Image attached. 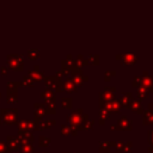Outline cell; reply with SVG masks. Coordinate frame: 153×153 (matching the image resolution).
Listing matches in <instances>:
<instances>
[{
	"instance_id": "f1b7e54d",
	"label": "cell",
	"mask_w": 153,
	"mask_h": 153,
	"mask_svg": "<svg viewBox=\"0 0 153 153\" xmlns=\"http://www.w3.org/2000/svg\"><path fill=\"white\" fill-rule=\"evenodd\" d=\"M50 137L48 136H44V135H41L39 136V146L41 147H48L50 145Z\"/></svg>"
},
{
	"instance_id": "44dd1931",
	"label": "cell",
	"mask_w": 153,
	"mask_h": 153,
	"mask_svg": "<svg viewBox=\"0 0 153 153\" xmlns=\"http://www.w3.org/2000/svg\"><path fill=\"white\" fill-rule=\"evenodd\" d=\"M72 81L74 82V85L78 87V86H82V84L85 81H88V76L85 75V74H81V75H72Z\"/></svg>"
},
{
	"instance_id": "816d5d0a",
	"label": "cell",
	"mask_w": 153,
	"mask_h": 153,
	"mask_svg": "<svg viewBox=\"0 0 153 153\" xmlns=\"http://www.w3.org/2000/svg\"><path fill=\"white\" fill-rule=\"evenodd\" d=\"M41 153H48V152H41Z\"/></svg>"
},
{
	"instance_id": "52a82bcc",
	"label": "cell",
	"mask_w": 153,
	"mask_h": 153,
	"mask_svg": "<svg viewBox=\"0 0 153 153\" xmlns=\"http://www.w3.org/2000/svg\"><path fill=\"white\" fill-rule=\"evenodd\" d=\"M117 130H131L133 126H131V121L127 117V116H121L120 120L117 121Z\"/></svg>"
},
{
	"instance_id": "5b68a950",
	"label": "cell",
	"mask_w": 153,
	"mask_h": 153,
	"mask_svg": "<svg viewBox=\"0 0 153 153\" xmlns=\"http://www.w3.org/2000/svg\"><path fill=\"white\" fill-rule=\"evenodd\" d=\"M7 61H8V65H10L11 68L17 69V71H22L23 69L24 62H23V59L20 57V55H8L7 56Z\"/></svg>"
},
{
	"instance_id": "8992f818",
	"label": "cell",
	"mask_w": 153,
	"mask_h": 153,
	"mask_svg": "<svg viewBox=\"0 0 153 153\" xmlns=\"http://www.w3.org/2000/svg\"><path fill=\"white\" fill-rule=\"evenodd\" d=\"M17 139H18L20 145L22 143H32L33 140H35V136H33V134H31V131H20V130H18Z\"/></svg>"
},
{
	"instance_id": "2e32d148",
	"label": "cell",
	"mask_w": 153,
	"mask_h": 153,
	"mask_svg": "<svg viewBox=\"0 0 153 153\" xmlns=\"http://www.w3.org/2000/svg\"><path fill=\"white\" fill-rule=\"evenodd\" d=\"M141 86L147 90V92H153V76H141Z\"/></svg>"
},
{
	"instance_id": "5bb4252c",
	"label": "cell",
	"mask_w": 153,
	"mask_h": 153,
	"mask_svg": "<svg viewBox=\"0 0 153 153\" xmlns=\"http://www.w3.org/2000/svg\"><path fill=\"white\" fill-rule=\"evenodd\" d=\"M111 118V112H109L104 106L99 108V118H98V123L100 126H104L105 121L110 120Z\"/></svg>"
},
{
	"instance_id": "83f0119b",
	"label": "cell",
	"mask_w": 153,
	"mask_h": 153,
	"mask_svg": "<svg viewBox=\"0 0 153 153\" xmlns=\"http://www.w3.org/2000/svg\"><path fill=\"white\" fill-rule=\"evenodd\" d=\"M147 90L145 88V87H142V86H140L139 88H137V92H136V96H137V98H139V100L141 102L142 99H146L147 98Z\"/></svg>"
},
{
	"instance_id": "e575fe53",
	"label": "cell",
	"mask_w": 153,
	"mask_h": 153,
	"mask_svg": "<svg viewBox=\"0 0 153 153\" xmlns=\"http://www.w3.org/2000/svg\"><path fill=\"white\" fill-rule=\"evenodd\" d=\"M116 75V71H105V73H104V80L105 81H110L111 80V78L112 76H115Z\"/></svg>"
},
{
	"instance_id": "c3c4849f",
	"label": "cell",
	"mask_w": 153,
	"mask_h": 153,
	"mask_svg": "<svg viewBox=\"0 0 153 153\" xmlns=\"http://www.w3.org/2000/svg\"><path fill=\"white\" fill-rule=\"evenodd\" d=\"M148 153H153V147L152 146L148 147Z\"/></svg>"
},
{
	"instance_id": "277c9868",
	"label": "cell",
	"mask_w": 153,
	"mask_h": 153,
	"mask_svg": "<svg viewBox=\"0 0 153 153\" xmlns=\"http://www.w3.org/2000/svg\"><path fill=\"white\" fill-rule=\"evenodd\" d=\"M0 114L2 115V122L6 124H14L17 122V114L18 110L17 109H1Z\"/></svg>"
},
{
	"instance_id": "4fadbf2b",
	"label": "cell",
	"mask_w": 153,
	"mask_h": 153,
	"mask_svg": "<svg viewBox=\"0 0 153 153\" xmlns=\"http://www.w3.org/2000/svg\"><path fill=\"white\" fill-rule=\"evenodd\" d=\"M120 103H121V106H124V108H129V104L130 102L133 100V93L131 92H123L120 97Z\"/></svg>"
},
{
	"instance_id": "7dc6e473",
	"label": "cell",
	"mask_w": 153,
	"mask_h": 153,
	"mask_svg": "<svg viewBox=\"0 0 153 153\" xmlns=\"http://www.w3.org/2000/svg\"><path fill=\"white\" fill-rule=\"evenodd\" d=\"M110 129L111 130H117V127L116 126H110Z\"/></svg>"
},
{
	"instance_id": "ffe728a7",
	"label": "cell",
	"mask_w": 153,
	"mask_h": 153,
	"mask_svg": "<svg viewBox=\"0 0 153 153\" xmlns=\"http://www.w3.org/2000/svg\"><path fill=\"white\" fill-rule=\"evenodd\" d=\"M74 65H75V60H74V57H73L72 54H68V55L66 56V59L61 61V66H62V68L71 69Z\"/></svg>"
},
{
	"instance_id": "7bdbcfd3",
	"label": "cell",
	"mask_w": 153,
	"mask_h": 153,
	"mask_svg": "<svg viewBox=\"0 0 153 153\" xmlns=\"http://www.w3.org/2000/svg\"><path fill=\"white\" fill-rule=\"evenodd\" d=\"M7 151H8V148H7L6 142L0 141V153H7Z\"/></svg>"
},
{
	"instance_id": "d590c367",
	"label": "cell",
	"mask_w": 153,
	"mask_h": 153,
	"mask_svg": "<svg viewBox=\"0 0 153 153\" xmlns=\"http://www.w3.org/2000/svg\"><path fill=\"white\" fill-rule=\"evenodd\" d=\"M131 86H133V87L139 88V87L141 86V76L135 75V76L133 78V80H131Z\"/></svg>"
},
{
	"instance_id": "ab89813d",
	"label": "cell",
	"mask_w": 153,
	"mask_h": 153,
	"mask_svg": "<svg viewBox=\"0 0 153 153\" xmlns=\"http://www.w3.org/2000/svg\"><path fill=\"white\" fill-rule=\"evenodd\" d=\"M61 134H62L63 136L71 135V134H69V126H67V124H62V126H61Z\"/></svg>"
},
{
	"instance_id": "8d00e7d4",
	"label": "cell",
	"mask_w": 153,
	"mask_h": 153,
	"mask_svg": "<svg viewBox=\"0 0 153 153\" xmlns=\"http://www.w3.org/2000/svg\"><path fill=\"white\" fill-rule=\"evenodd\" d=\"M114 148H115V152H117V153L123 152V149H124V142H123V141H117V142L115 143Z\"/></svg>"
},
{
	"instance_id": "d4e9b609",
	"label": "cell",
	"mask_w": 153,
	"mask_h": 153,
	"mask_svg": "<svg viewBox=\"0 0 153 153\" xmlns=\"http://www.w3.org/2000/svg\"><path fill=\"white\" fill-rule=\"evenodd\" d=\"M61 106L63 109H72V106H73L72 97H63V98H61Z\"/></svg>"
},
{
	"instance_id": "e0dca14e",
	"label": "cell",
	"mask_w": 153,
	"mask_h": 153,
	"mask_svg": "<svg viewBox=\"0 0 153 153\" xmlns=\"http://www.w3.org/2000/svg\"><path fill=\"white\" fill-rule=\"evenodd\" d=\"M99 153H109L111 147L115 146V141H99Z\"/></svg>"
},
{
	"instance_id": "9f6ffc18",
	"label": "cell",
	"mask_w": 153,
	"mask_h": 153,
	"mask_svg": "<svg viewBox=\"0 0 153 153\" xmlns=\"http://www.w3.org/2000/svg\"><path fill=\"white\" fill-rule=\"evenodd\" d=\"M33 153H35V152H33Z\"/></svg>"
},
{
	"instance_id": "1f68e13d",
	"label": "cell",
	"mask_w": 153,
	"mask_h": 153,
	"mask_svg": "<svg viewBox=\"0 0 153 153\" xmlns=\"http://www.w3.org/2000/svg\"><path fill=\"white\" fill-rule=\"evenodd\" d=\"M27 55L31 60H37L39 57V51H38V49H31L27 51Z\"/></svg>"
},
{
	"instance_id": "ac0fdd59",
	"label": "cell",
	"mask_w": 153,
	"mask_h": 153,
	"mask_svg": "<svg viewBox=\"0 0 153 153\" xmlns=\"http://www.w3.org/2000/svg\"><path fill=\"white\" fill-rule=\"evenodd\" d=\"M142 124L143 126H153V111L143 110V112H142Z\"/></svg>"
},
{
	"instance_id": "6da1fadb",
	"label": "cell",
	"mask_w": 153,
	"mask_h": 153,
	"mask_svg": "<svg viewBox=\"0 0 153 153\" xmlns=\"http://www.w3.org/2000/svg\"><path fill=\"white\" fill-rule=\"evenodd\" d=\"M115 92H116V87L111 86V87H105L102 92L98 93V98H99V108L104 106L105 103L115 99Z\"/></svg>"
},
{
	"instance_id": "484cf974",
	"label": "cell",
	"mask_w": 153,
	"mask_h": 153,
	"mask_svg": "<svg viewBox=\"0 0 153 153\" xmlns=\"http://www.w3.org/2000/svg\"><path fill=\"white\" fill-rule=\"evenodd\" d=\"M75 65H76L78 67L82 68V67L87 66V65H88V62H87L86 57H84V55H82V54H79V55L76 56V60H75Z\"/></svg>"
},
{
	"instance_id": "9c48e42d",
	"label": "cell",
	"mask_w": 153,
	"mask_h": 153,
	"mask_svg": "<svg viewBox=\"0 0 153 153\" xmlns=\"http://www.w3.org/2000/svg\"><path fill=\"white\" fill-rule=\"evenodd\" d=\"M104 108L109 111V112H115V114H118L120 111H121V103H120V100L118 99H112V100H110V102H108V103H105L104 104Z\"/></svg>"
},
{
	"instance_id": "4dcf8cb0",
	"label": "cell",
	"mask_w": 153,
	"mask_h": 153,
	"mask_svg": "<svg viewBox=\"0 0 153 153\" xmlns=\"http://www.w3.org/2000/svg\"><path fill=\"white\" fill-rule=\"evenodd\" d=\"M6 100L8 103H16L18 100V96H17V92H7V97H6Z\"/></svg>"
},
{
	"instance_id": "74e56055",
	"label": "cell",
	"mask_w": 153,
	"mask_h": 153,
	"mask_svg": "<svg viewBox=\"0 0 153 153\" xmlns=\"http://www.w3.org/2000/svg\"><path fill=\"white\" fill-rule=\"evenodd\" d=\"M93 126H94V121L93 120H87L86 123L82 127V130H91L93 128Z\"/></svg>"
},
{
	"instance_id": "4316f807",
	"label": "cell",
	"mask_w": 153,
	"mask_h": 153,
	"mask_svg": "<svg viewBox=\"0 0 153 153\" xmlns=\"http://www.w3.org/2000/svg\"><path fill=\"white\" fill-rule=\"evenodd\" d=\"M20 153H33V145L32 143H22L20 145Z\"/></svg>"
},
{
	"instance_id": "9a60e30c",
	"label": "cell",
	"mask_w": 153,
	"mask_h": 153,
	"mask_svg": "<svg viewBox=\"0 0 153 153\" xmlns=\"http://www.w3.org/2000/svg\"><path fill=\"white\" fill-rule=\"evenodd\" d=\"M6 145H7L8 151H13V152H14V151L18 149V147H19V141H18L17 136L10 135V136H7V139H6Z\"/></svg>"
},
{
	"instance_id": "603a6c76",
	"label": "cell",
	"mask_w": 153,
	"mask_h": 153,
	"mask_svg": "<svg viewBox=\"0 0 153 153\" xmlns=\"http://www.w3.org/2000/svg\"><path fill=\"white\" fill-rule=\"evenodd\" d=\"M23 86L22 81H8L7 82V92H17V88Z\"/></svg>"
},
{
	"instance_id": "681fc988",
	"label": "cell",
	"mask_w": 153,
	"mask_h": 153,
	"mask_svg": "<svg viewBox=\"0 0 153 153\" xmlns=\"http://www.w3.org/2000/svg\"><path fill=\"white\" fill-rule=\"evenodd\" d=\"M63 153H72V152H63Z\"/></svg>"
},
{
	"instance_id": "d6a6232c",
	"label": "cell",
	"mask_w": 153,
	"mask_h": 153,
	"mask_svg": "<svg viewBox=\"0 0 153 153\" xmlns=\"http://www.w3.org/2000/svg\"><path fill=\"white\" fill-rule=\"evenodd\" d=\"M44 110H45V114H55L56 112V108H55V104H44Z\"/></svg>"
},
{
	"instance_id": "f5cc1de1",
	"label": "cell",
	"mask_w": 153,
	"mask_h": 153,
	"mask_svg": "<svg viewBox=\"0 0 153 153\" xmlns=\"http://www.w3.org/2000/svg\"><path fill=\"white\" fill-rule=\"evenodd\" d=\"M109 153H115V152H111V151H110V152H109Z\"/></svg>"
},
{
	"instance_id": "8fae6325",
	"label": "cell",
	"mask_w": 153,
	"mask_h": 153,
	"mask_svg": "<svg viewBox=\"0 0 153 153\" xmlns=\"http://www.w3.org/2000/svg\"><path fill=\"white\" fill-rule=\"evenodd\" d=\"M27 75H29L33 81H39V80H42V79L44 78V73L39 69V66H38V65L33 66V69L29 71Z\"/></svg>"
},
{
	"instance_id": "ba28073f",
	"label": "cell",
	"mask_w": 153,
	"mask_h": 153,
	"mask_svg": "<svg viewBox=\"0 0 153 153\" xmlns=\"http://www.w3.org/2000/svg\"><path fill=\"white\" fill-rule=\"evenodd\" d=\"M35 128H36L35 121L22 120V121L18 122V129L20 131H31V130H35Z\"/></svg>"
},
{
	"instance_id": "3957f363",
	"label": "cell",
	"mask_w": 153,
	"mask_h": 153,
	"mask_svg": "<svg viewBox=\"0 0 153 153\" xmlns=\"http://www.w3.org/2000/svg\"><path fill=\"white\" fill-rule=\"evenodd\" d=\"M82 114H84L82 109L79 108V109H76V110H73L68 116H66V120L69 122V126H74V127H76V128L80 130Z\"/></svg>"
},
{
	"instance_id": "cb8c5ba5",
	"label": "cell",
	"mask_w": 153,
	"mask_h": 153,
	"mask_svg": "<svg viewBox=\"0 0 153 153\" xmlns=\"http://www.w3.org/2000/svg\"><path fill=\"white\" fill-rule=\"evenodd\" d=\"M88 65H92V66H98L99 65V55L98 54H90L87 57H86Z\"/></svg>"
},
{
	"instance_id": "7402d4cb",
	"label": "cell",
	"mask_w": 153,
	"mask_h": 153,
	"mask_svg": "<svg viewBox=\"0 0 153 153\" xmlns=\"http://www.w3.org/2000/svg\"><path fill=\"white\" fill-rule=\"evenodd\" d=\"M62 90L67 91V92H75L76 91V86L74 85V82L72 81V79H67L62 82Z\"/></svg>"
},
{
	"instance_id": "ee69618b",
	"label": "cell",
	"mask_w": 153,
	"mask_h": 153,
	"mask_svg": "<svg viewBox=\"0 0 153 153\" xmlns=\"http://www.w3.org/2000/svg\"><path fill=\"white\" fill-rule=\"evenodd\" d=\"M45 105H44V103H35L33 104V108H35V110L36 109H43Z\"/></svg>"
},
{
	"instance_id": "7c38bea8",
	"label": "cell",
	"mask_w": 153,
	"mask_h": 153,
	"mask_svg": "<svg viewBox=\"0 0 153 153\" xmlns=\"http://www.w3.org/2000/svg\"><path fill=\"white\" fill-rule=\"evenodd\" d=\"M41 97L44 99V104H55V92L53 90H44L42 93H41Z\"/></svg>"
},
{
	"instance_id": "30bf717a",
	"label": "cell",
	"mask_w": 153,
	"mask_h": 153,
	"mask_svg": "<svg viewBox=\"0 0 153 153\" xmlns=\"http://www.w3.org/2000/svg\"><path fill=\"white\" fill-rule=\"evenodd\" d=\"M137 60H139V57H137L136 54H121V60L120 61H121L122 65L129 66V65L136 63Z\"/></svg>"
},
{
	"instance_id": "7a4b0ae2",
	"label": "cell",
	"mask_w": 153,
	"mask_h": 153,
	"mask_svg": "<svg viewBox=\"0 0 153 153\" xmlns=\"http://www.w3.org/2000/svg\"><path fill=\"white\" fill-rule=\"evenodd\" d=\"M45 85L48 86L49 90H54L55 92H62V79H57L55 75H48V76H44L43 78Z\"/></svg>"
},
{
	"instance_id": "bcb514c9",
	"label": "cell",
	"mask_w": 153,
	"mask_h": 153,
	"mask_svg": "<svg viewBox=\"0 0 153 153\" xmlns=\"http://www.w3.org/2000/svg\"><path fill=\"white\" fill-rule=\"evenodd\" d=\"M147 75H149V74H148V71H147V69H143V71H142V76H147Z\"/></svg>"
},
{
	"instance_id": "11a10c76",
	"label": "cell",
	"mask_w": 153,
	"mask_h": 153,
	"mask_svg": "<svg viewBox=\"0 0 153 153\" xmlns=\"http://www.w3.org/2000/svg\"><path fill=\"white\" fill-rule=\"evenodd\" d=\"M0 98H1V93H0Z\"/></svg>"
},
{
	"instance_id": "d6986e66",
	"label": "cell",
	"mask_w": 153,
	"mask_h": 153,
	"mask_svg": "<svg viewBox=\"0 0 153 153\" xmlns=\"http://www.w3.org/2000/svg\"><path fill=\"white\" fill-rule=\"evenodd\" d=\"M129 109L136 114H142L143 112V108H142V104L139 99H133L129 104Z\"/></svg>"
},
{
	"instance_id": "60d3db41",
	"label": "cell",
	"mask_w": 153,
	"mask_h": 153,
	"mask_svg": "<svg viewBox=\"0 0 153 153\" xmlns=\"http://www.w3.org/2000/svg\"><path fill=\"white\" fill-rule=\"evenodd\" d=\"M147 140H148L149 145L153 147V129H151V130L147 131Z\"/></svg>"
},
{
	"instance_id": "db71d44e",
	"label": "cell",
	"mask_w": 153,
	"mask_h": 153,
	"mask_svg": "<svg viewBox=\"0 0 153 153\" xmlns=\"http://www.w3.org/2000/svg\"><path fill=\"white\" fill-rule=\"evenodd\" d=\"M76 153H82V152H76Z\"/></svg>"
},
{
	"instance_id": "f35d334b",
	"label": "cell",
	"mask_w": 153,
	"mask_h": 153,
	"mask_svg": "<svg viewBox=\"0 0 153 153\" xmlns=\"http://www.w3.org/2000/svg\"><path fill=\"white\" fill-rule=\"evenodd\" d=\"M131 147H133V142H131V141H127V142L124 143V149H123V152H124V153H133Z\"/></svg>"
},
{
	"instance_id": "f907efd6",
	"label": "cell",
	"mask_w": 153,
	"mask_h": 153,
	"mask_svg": "<svg viewBox=\"0 0 153 153\" xmlns=\"http://www.w3.org/2000/svg\"><path fill=\"white\" fill-rule=\"evenodd\" d=\"M13 153H20V152H13Z\"/></svg>"
},
{
	"instance_id": "f6af8a7d",
	"label": "cell",
	"mask_w": 153,
	"mask_h": 153,
	"mask_svg": "<svg viewBox=\"0 0 153 153\" xmlns=\"http://www.w3.org/2000/svg\"><path fill=\"white\" fill-rule=\"evenodd\" d=\"M1 73H2V74H4V73H5V74L7 73V68H6L5 66H2V67H1Z\"/></svg>"
},
{
	"instance_id": "b9f144b4",
	"label": "cell",
	"mask_w": 153,
	"mask_h": 153,
	"mask_svg": "<svg viewBox=\"0 0 153 153\" xmlns=\"http://www.w3.org/2000/svg\"><path fill=\"white\" fill-rule=\"evenodd\" d=\"M78 133H79V129H78L76 127H74V126H69V134H71V135L76 136Z\"/></svg>"
},
{
	"instance_id": "f546056e",
	"label": "cell",
	"mask_w": 153,
	"mask_h": 153,
	"mask_svg": "<svg viewBox=\"0 0 153 153\" xmlns=\"http://www.w3.org/2000/svg\"><path fill=\"white\" fill-rule=\"evenodd\" d=\"M69 72H71V75H81V74H84L82 68L78 67L76 65H74V66H73V67L69 69Z\"/></svg>"
},
{
	"instance_id": "836d02e7",
	"label": "cell",
	"mask_w": 153,
	"mask_h": 153,
	"mask_svg": "<svg viewBox=\"0 0 153 153\" xmlns=\"http://www.w3.org/2000/svg\"><path fill=\"white\" fill-rule=\"evenodd\" d=\"M22 82H23L24 86H30V87H32L33 84H35V81H33L29 75H25V76L23 78V81H22Z\"/></svg>"
}]
</instances>
